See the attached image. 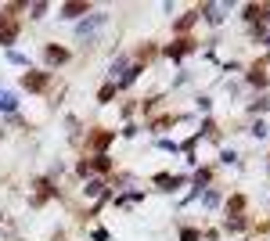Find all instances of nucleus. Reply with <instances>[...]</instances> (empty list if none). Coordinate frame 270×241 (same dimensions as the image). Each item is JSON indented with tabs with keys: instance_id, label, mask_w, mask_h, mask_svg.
Returning <instances> with one entry per match:
<instances>
[{
	"instance_id": "f257e3e1",
	"label": "nucleus",
	"mask_w": 270,
	"mask_h": 241,
	"mask_svg": "<svg viewBox=\"0 0 270 241\" xmlns=\"http://www.w3.org/2000/svg\"><path fill=\"white\" fill-rule=\"evenodd\" d=\"M15 36H18V29H15V22H0V43H15Z\"/></svg>"
},
{
	"instance_id": "f03ea898",
	"label": "nucleus",
	"mask_w": 270,
	"mask_h": 241,
	"mask_svg": "<svg viewBox=\"0 0 270 241\" xmlns=\"http://www.w3.org/2000/svg\"><path fill=\"white\" fill-rule=\"evenodd\" d=\"M104 18H108V15H94V18H87V22H79V36H87V32H94V29H98Z\"/></svg>"
},
{
	"instance_id": "7ed1b4c3",
	"label": "nucleus",
	"mask_w": 270,
	"mask_h": 241,
	"mask_svg": "<svg viewBox=\"0 0 270 241\" xmlns=\"http://www.w3.org/2000/svg\"><path fill=\"white\" fill-rule=\"evenodd\" d=\"M47 61H51V65L68 61V51H62V47H47Z\"/></svg>"
},
{
	"instance_id": "20e7f679",
	"label": "nucleus",
	"mask_w": 270,
	"mask_h": 241,
	"mask_svg": "<svg viewBox=\"0 0 270 241\" xmlns=\"http://www.w3.org/2000/svg\"><path fill=\"white\" fill-rule=\"evenodd\" d=\"M83 11H87V4H65L62 15H65V18H76V15H83Z\"/></svg>"
},
{
	"instance_id": "39448f33",
	"label": "nucleus",
	"mask_w": 270,
	"mask_h": 241,
	"mask_svg": "<svg viewBox=\"0 0 270 241\" xmlns=\"http://www.w3.org/2000/svg\"><path fill=\"white\" fill-rule=\"evenodd\" d=\"M22 83H26L29 90H40V87L47 83V76H43V72H40V76H26V79H22Z\"/></svg>"
},
{
	"instance_id": "423d86ee",
	"label": "nucleus",
	"mask_w": 270,
	"mask_h": 241,
	"mask_svg": "<svg viewBox=\"0 0 270 241\" xmlns=\"http://www.w3.org/2000/svg\"><path fill=\"white\" fill-rule=\"evenodd\" d=\"M15 94H0V112H15Z\"/></svg>"
}]
</instances>
